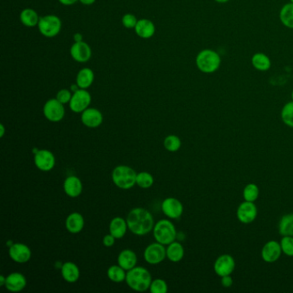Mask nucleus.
<instances>
[{
	"instance_id": "nucleus-17",
	"label": "nucleus",
	"mask_w": 293,
	"mask_h": 293,
	"mask_svg": "<svg viewBox=\"0 0 293 293\" xmlns=\"http://www.w3.org/2000/svg\"><path fill=\"white\" fill-rule=\"evenodd\" d=\"M81 114V121L87 128H97L103 123V114L97 108H88Z\"/></svg>"
},
{
	"instance_id": "nucleus-31",
	"label": "nucleus",
	"mask_w": 293,
	"mask_h": 293,
	"mask_svg": "<svg viewBox=\"0 0 293 293\" xmlns=\"http://www.w3.org/2000/svg\"><path fill=\"white\" fill-rule=\"evenodd\" d=\"M107 274H108V279L114 283H121L125 280V277H127L125 269L121 268L120 265L111 266L108 268Z\"/></svg>"
},
{
	"instance_id": "nucleus-2",
	"label": "nucleus",
	"mask_w": 293,
	"mask_h": 293,
	"mask_svg": "<svg viewBox=\"0 0 293 293\" xmlns=\"http://www.w3.org/2000/svg\"><path fill=\"white\" fill-rule=\"evenodd\" d=\"M221 56L214 49H203L195 58L197 68L205 74L216 72L221 66Z\"/></svg>"
},
{
	"instance_id": "nucleus-13",
	"label": "nucleus",
	"mask_w": 293,
	"mask_h": 293,
	"mask_svg": "<svg viewBox=\"0 0 293 293\" xmlns=\"http://www.w3.org/2000/svg\"><path fill=\"white\" fill-rule=\"evenodd\" d=\"M258 214L256 204L249 201L241 203L236 211V216L240 222L248 225L254 222Z\"/></svg>"
},
{
	"instance_id": "nucleus-36",
	"label": "nucleus",
	"mask_w": 293,
	"mask_h": 293,
	"mask_svg": "<svg viewBox=\"0 0 293 293\" xmlns=\"http://www.w3.org/2000/svg\"><path fill=\"white\" fill-rule=\"evenodd\" d=\"M150 290L152 293H166L168 291V285L163 279H154L151 282Z\"/></svg>"
},
{
	"instance_id": "nucleus-40",
	"label": "nucleus",
	"mask_w": 293,
	"mask_h": 293,
	"mask_svg": "<svg viewBox=\"0 0 293 293\" xmlns=\"http://www.w3.org/2000/svg\"><path fill=\"white\" fill-rule=\"evenodd\" d=\"M115 237H114L111 234H108V235H106L104 237H103V242L104 246L106 247H112L113 245L114 244L115 242Z\"/></svg>"
},
{
	"instance_id": "nucleus-25",
	"label": "nucleus",
	"mask_w": 293,
	"mask_h": 293,
	"mask_svg": "<svg viewBox=\"0 0 293 293\" xmlns=\"http://www.w3.org/2000/svg\"><path fill=\"white\" fill-rule=\"evenodd\" d=\"M128 229V226L127 220L120 218V217L114 218V219H112L110 225H109V232L116 239L122 238L123 236H125V233H127Z\"/></svg>"
},
{
	"instance_id": "nucleus-18",
	"label": "nucleus",
	"mask_w": 293,
	"mask_h": 293,
	"mask_svg": "<svg viewBox=\"0 0 293 293\" xmlns=\"http://www.w3.org/2000/svg\"><path fill=\"white\" fill-rule=\"evenodd\" d=\"M27 285V279L23 273L14 272L10 273L8 276L6 277V286L7 290L12 292H19L23 290Z\"/></svg>"
},
{
	"instance_id": "nucleus-28",
	"label": "nucleus",
	"mask_w": 293,
	"mask_h": 293,
	"mask_svg": "<svg viewBox=\"0 0 293 293\" xmlns=\"http://www.w3.org/2000/svg\"><path fill=\"white\" fill-rule=\"evenodd\" d=\"M184 248L180 242H173L168 245V248H166V255L171 262H179L184 257Z\"/></svg>"
},
{
	"instance_id": "nucleus-15",
	"label": "nucleus",
	"mask_w": 293,
	"mask_h": 293,
	"mask_svg": "<svg viewBox=\"0 0 293 293\" xmlns=\"http://www.w3.org/2000/svg\"><path fill=\"white\" fill-rule=\"evenodd\" d=\"M9 255L12 261L17 263H26L29 262L31 258V250L30 248L24 243H13L10 247Z\"/></svg>"
},
{
	"instance_id": "nucleus-38",
	"label": "nucleus",
	"mask_w": 293,
	"mask_h": 293,
	"mask_svg": "<svg viewBox=\"0 0 293 293\" xmlns=\"http://www.w3.org/2000/svg\"><path fill=\"white\" fill-rule=\"evenodd\" d=\"M139 19L137 18L136 16L132 13H127V14L123 16L121 18V23L122 25L125 27V29H134L137 23H138Z\"/></svg>"
},
{
	"instance_id": "nucleus-1",
	"label": "nucleus",
	"mask_w": 293,
	"mask_h": 293,
	"mask_svg": "<svg viewBox=\"0 0 293 293\" xmlns=\"http://www.w3.org/2000/svg\"><path fill=\"white\" fill-rule=\"evenodd\" d=\"M128 229L137 236H145L153 231L154 219L145 208L137 207L130 211L127 218Z\"/></svg>"
},
{
	"instance_id": "nucleus-48",
	"label": "nucleus",
	"mask_w": 293,
	"mask_h": 293,
	"mask_svg": "<svg viewBox=\"0 0 293 293\" xmlns=\"http://www.w3.org/2000/svg\"><path fill=\"white\" fill-rule=\"evenodd\" d=\"M215 2L219 4H226L230 1V0H214Z\"/></svg>"
},
{
	"instance_id": "nucleus-20",
	"label": "nucleus",
	"mask_w": 293,
	"mask_h": 293,
	"mask_svg": "<svg viewBox=\"0 0 293 293\" xmlns=\"http://www.w3.org/2000/svg\"><path fill=\"white\" fill-rule=\"evenodd\" d=\"M64 190L71 198L79 196L83 192V184L81 180L75 176H70L64 182Z\"/></svg>"
},
{
	"instance_id": "nucleus-12",
	"label": "nucleus",
	"mask_w": 293,
	"mask_h": 293,
	"mask_svg": "<svg viewBox=\"0 0 293 293\" xmlns=\"http://www.w3.org/2000/svg\"><path fill=\"white\" fill-rule=\"evenodd\" d=\"M34 164L41 171H50L55 166V157L49 150H37L34 153Z\"/></svg>"
},
{
	"instance_id": "nucleus-33",
	"label": "nucleus",
	"mask_w": 293,
	"mask_h": 293,
	"mask_svg": "<svg viewBox=\"0 0 293 293\" xmlns=\"http://www.w3.org/2000/svg\"><path fill=\"white\" fill-rule=\"evenodd\" d=\"M154 178L148 172H140L137 174L136 184L142 188H151L153 185Z\"/></svg>"
},
{
	"instance_id": "nucleus-7",
	"label": "nucleus",
	"mask_w": 293,
	"mask_h": 293,
	"mask_svg": "<svg viewBox=\"0 0 293 293\" xmlns=\"http://www.w3.org/2000/svg\"><path fill=\"white\" fill-rule=\"evenodd\" d=\"M43 114L47 120L51 122H60L66 114L64 104L59 102L56 98H52L46 102L43 107Z\"/></svg>"
},
{
	"instance_id": "nucleus-8",
	"label": "nucleus",
	"mask_w": 293,
	"mask_h": 293,
	"mask_svg": "<svg viewBox=\"0 0 293 293\" xmlns=\"http://www.w3.org/2000/svg\"><path fill=\"white\" fill-rule=\"evenodd\" d=\"M91 95L86 89H79L72 94L69 106L72 112L79 114L90 108L91 103Z\"/></svg>"
},
{
	"instance_id": "nucleus-44",
	"label": "nucleus",
	"mask_w": 293,
	"mask_h": 293,
	"mask_svg": "<svg viewBox=\"0 0 293 293\" xmlns=\"http://www.w3.org/2000/svg\"><path fill=\"white\" fill-rule=\"evenodd\" d=\"M97 0H79L80 3L85 6H91L93 4L96 3Z\"/></svg>"
},
{
	"instance_id": "nucleus-26",
	"label": "nucleus",
	"mask_w": 293,
	"mask_h": 293,
	"mask_svg": "<svg viewBox=\"0 0 293 293\" xmlns=\"http://www.w3.org/2000/svg\"><path fill=\"white\" fill-rule=\"evenodd\" d=\"M19 18L21 23L23 26H25L27 28H34L38 25L40 17L34 9L25 8L21 12Z\"/></svg>"
},
{
	"instance_id": "nucleus-21",
	"label": "nucleus",
	"mask_w": 293,
	"mask_h": 293,
	"mask_svg": "<svg viewBox=\"0 0 293 293\" xmlns=\"http://www.w3.org/2000/svg\"><path fill=\"white\" fill-rule=\"evenodd\" d=\"M83 227H85V219L82 214L72 213L66 218V228L70 233H79L83 231Z\"/></svg>"
},
{
	"instance_id": "nucleus-23",
	"label": "nucleus",
	"mask_w": 293,
	"mask_h": 293,
	"mask_svg": "<svg viewBox=\"0 0 293 293\" xmlns=\"http://www.w3.org/2000/svg\"><path fill=\"white\" fill-rule=\"evenodd\" d=\"M138 262L136 254L131 249H124L119 254L118 256V265L125 271L131 270L132 268H135Z\"/></svg>"
},
{
	"instance_id": "nucleus-43",
	"label": "nucleus",
	"mask_w": 293,
	"mask_h": 293,
	"mask_svg": "<svg viewBox=\"0 0 293 293\" xmlns=\"http://www.w3.org/2000/svg\"><path fill=\"white\" fill-rule=\"evenodd\" d=\"M73 40H74V43L82 41V40H83V34H80V33H76V34H73Z\"/></svg>"
},
{
	"instance_id": "nucleus-39",
	"label": "nucleus",
	"mask_w": 293,
	"mask_h": 293,
	"mask_svg": "<svg viewBox=\"0 0 293 293\" xmlns=\"http://www.w3.org/2000/svg\"><path fill=\"white\" fill-rule=\"evenodd\" d=\"M72 94L73 93L70 91V89H62V90L58 91L56 99L65 105V104L70 103Z\"/></svg>"
},
{
	"instance_id": "nucleus-42",
	"label": "nucleus",
	"mask_w": 293,
	"mask_h": 293,
	"mask_svg": "<svg viewBox=\"0 0 293 293\" xmlns=\"http://www.w3.org/2000/svg\"><path fill=\"white\" fill-rule=\"evenodd\" d=\"M63 6H70L74 5L77 2H79V0H58Z\"/></svg>"
},
{
	"instance_id": "nucleus-32",
	"label": "nucleus",
	"mask_w": 293,
	"mask_h": 293,
	"mask_svg": "<svg viewBox=\"0 0 293 293\" xmlns=\"http://www.w3.org/2000/svg\"><path fill=\"white\" fill-rule=\"evenodd\" d=\"M260 190L258 186L255 183H249L243 189V198L245 201L255 202L259 197Z\"/></svg>"
},
{
	"instance_id": "nucleus-16",
	"label": "nucleus",
	"mask_w": 293,
	"mask_h": 293,
	"mask_svg": "<svg viewBox=\"0 0 293 293\" xmlns=\"http://www.w3.org/2000/svg\"><path fill=\"white\" fill-rule=\"evenodd\" d=\"M282 252L280 242L269 241L263 246L262 249V258L264 262L273 263L279 259Z\"/></svg>"
},
{
	"instance_id": "nucleus-11",
	"label": "nucleus",
	"mask_w": 293,
	"mask_h": 293,
	"mask_svg": "<svg viewBox=\"0 0 293 293\" xmlns=\"http://www.w3.org/2000/svg\"><path fill=\"white\" fill-rule=\"evenodd\" d=\"M70 54L76 62L86 63L91 59L92 50L88 43L82 40L79 43H74L71 45Z\"/></svg>"
},
{
	"instance_id": "nucleus-4",
	"label": "nucleus",
	"mask_w": 293,
	"mask_h": 293,
	"mask_svg": "<svg viewBox=\"0 0 293 293\" xmlns=\"http://www.w3.org/2000/svg\"><path fill=\"white\" fill-rule=\"evenodd\" d=\"M136 172L129 166H117L112 172V180L114 185L125 190L130 189L136 184Z\"/></svg>"
},
{
	"instance_id": "nucleus-35",
	"label": "nucleus",
	"mask_w": 293,
	"mask_h": 293,
	"mask_svg": "<svg viewBox=\"0 0 293 293\" xmlns=\"http://www.w3.org/2000/svg\"><path fill=\"white\" fill-rule=\"evenodd\" d=\"M281 119L285 125L293 128V101L286 103L282 108Z\"/></svg>"
},
{
	"instance_id": "nucleus-24",
	"label": "nucleus",
	"mask_w": 293,
	"mask_h": 293,
	"mask_svg": "<svg viewBox=\"0 0 293 293\" xmlns=\"http://www.w3.org/2000/svg\"><path fill=\"white\" fill-rule=\"evenodd\" d=\"M61 275L66 282L75 283L79 279V268L73 262H66L61 267Z\"/></svg>"
},
{
	"instance_id": "nucleus-10",
	"label": "nucleus",
	"mask_w": 293,
	"mask_h": 293,
	"mask_svg": "<svg viewBox=\"0 0 293 293\" xmlns=\"http://www.w3.org/2000/svg\"><path fill=\"white\" fill-rule=\"evenodd\" d=\"M214 271L219 277L231 275L236 268V262L230 255H222L219 256L214 263Z\"/></svg>"
},
{
	"instance_id": "nucleus-37",
	"label": "nucleus",
	"mask_w": 293,
	"mask_h": 293,
	"mask_svg": "<svg viewBox=\"0 0 293 293\" xmlns=\"http://www.w3.org/2000/svg\"><path fill=\"white\" fill-rule=\"evenodd\" d=\"M282 252L290 257H293V236H283L280 241Z\"/></svg>"
},
{
	"instance_id": "nucleus-27",
	"label": "nucleus",
	"mask_w": 293,
	"mask_h": 293,
	"mask_svg": "<svg viewBox=\"0 0 293 293\" xmlns=\"http://www.w3.org/2000/svg\"><path fill=\"white\" fill-rule=\"evenodd\" d=\"M251 64L254 68L259 71H267L272 66L270 58L264 53H256L251 58Z\"/></svg>"
},
{
	"instance_id": "nucleus-29",
	"label": "nucleus",
	"mask_w": 293,
	"mask_h": 293,
	"mask_svg": "<svg viewBox=\"0 0 293 293\" xmlns=\"http://www.w3.org/2000/svg\"><path fill=\"white\" fill-rule=\"evenodd\" d=\"M279 19L282 24L288 28L293 29V4H285L279 12Z\"/></svg>"
},
{
	"instance_id": "nucleus-5",
	"label": "nucleus",
	"mask_w": 293,
	"mask_h": 293,
	"mask_svg": "<svg viewBox=\"0 0 293 293\" xmlns=\"http://www.w3.org/2000/svg\"><path fill=\"white\" fill-rule=\"evenodd\" d=\"M153 236L157 242L163 245L171 244L177 238V230L171 221L162 219L154 225Z\"/></svg>"
},
{
	"instance_id": "nucleus-30",
	"label": "nucleus",
	"mask_w": 293,
	"mask_h": 293,
	"mask_svg": "<svg viewBox=\"0 0 293 293\" xmlns=\"http://www.w3.org/2000/svg\"><path fill=\"white\" fill-rule=\"evenodd\" d=\"M279 232L282 236H293V214L282 217L279 224Z\"/></svg>"
},
{
	"instance_id": "nucleus-45",
	"label": "nucleus",
	"mask_w": 293,
	"mask_h": 293,
	"mask_svg": "<svg viewBox=\"0 0 293 293\" xmlns=\"http://www.w3.org/2000/svg\"><path fill=\"white\" fill-rule=\"evenodd\" d=\"M79 89V86H77V83H72V85L70 86V91H71L72 93H74L76 91H78Z\"/></svg>"
},
{
	"instance_id": "nucleus-3",
	"label": "nucleus",
	"mask_w": 293,
	"mask_h": 293,
	"mask_svg": "<svg viewBox=\"0 0 293 293\" xmlns=\"http://www.w3.org/2000/svg\"><path fill=\"white\" fill-rule=\"evenodd\" d=\"M125 282L128 286L136 291H145L150 289L152 277L150 272L143 267H135L128 271Z\"/></svg>"
},
{
	"instance_id": "nucleus-6",
	"label": "nucleus",
	"mask_w": 293,
	"mask_h": 293,
	"mask_svg": "<svg viewBox=\"0 0 293 293\" xmlns=\"http://www.w3.org/2000/svg\"><path fill=\"white\" fill-rule=\"evenodd\" d=\"M38 30L46 38H54L60 34L62 29V21L56 15H45L40 17Z\"/></svg>"
},
{
	"instance_id": "nucleus-47",
	"label": "nucleus",
	"mask_w": 293,
	"mask_h": 293,
	"mask_svg": "<svg viewBox=\"0 0 293 293\" xmlns=\"http://www.w3.org/2000/svg\"><path fill=\"white\" fill-rule=\"evenodd\" d=\"M0 130H1V134H0V137L3 138L5 136V133H6V128H5V125L3 124L0 125Z\"/></svg>"
},
{
	"instance_id": "nucleus-41",
	"label": "nucleus",
	"mask_w": 293,
	"mask_h": 293,
	"mask_svg": "<svg viewBox=\"0 0 293 293\" xmlns=\"http://www.w3.org/2000/svg\"><path fill=\"white\" fill-rule=\"evenodd\" d=\"M221 285L225 288H230L233 285V279L231 275L221 277Z\"/></svg>"
},
{
	"instance_id": "nucleus-9",
	"label": "nucleus",
	"mask_w": 293,
	"mask_h": 293,
	"mask_svg": "<svg viewBox=\"0 0 293 293\" xmlns=\"http://www.w3.org/2000/svg\"><path fill=\"white\" fill-rule=\"evenodd\" d=\"M144 257L149 264H159L167 257L164 245L157 242L148 245L144 252Z\"/></svg>"
},
{
	"instance_id": "nucleus-22",
	"label": "nucleus",
	"mask_w": 293,
	"mask_h": 293,
	"mask_svg": "<svg viewBox=\"0 0 293 293\" xmlns=\"http://www.w3.org/2000/svg\"><path fill=\"white\" fill-rule=\"evenodd\" d=\"M95 80V73L93 70L89 67H83L80 69L76 77V83L79 86L80 89L90 88Z\"/></svg>"
},
{
	"instance_id": "nucleus-49",
	"label": "nucleus",
	"mask_w": 293,
	"mask_h": 293,
	"mask_svg": "<svg viewBox=\"0 0 293 293\" xmlns=\"http://www.w3.org/2000/svg\"><path fill=\"white\" fill-rule=\"evenodd\" d=\"M291 99H292L293 101V91L292 92H291Z\"/></svg>"
},
{
	"instance_id": "nucleus-50",
	"label": "nucleus",
	"mask_w": 293,
	"mask_h": 293,
	"mask_svg": "<svg viewBox=\"0 0 293 293\" xmlns=\"http://www.w3.org/2000/svg\"><path fill=\"white\" fill-rule=\"evenodd\" d=\"M290 3H292V4H293V0H290Z\"/></svg>"
},
{
	"instance_id": "nucleus-46",
	"label": "nucleus",
	"mask_w": 293,
	"mask_h": 293,
	"mask_svg": "<svg viewBox=\"0 0 293 293\" xmlns=\"http://www.w3.org/2000/svg\"><path fill=\"white\" fill-rule=\"evenodd\" d=\"M6 282V277L4 276V275H1L0 276V285L1 286H5Z\"/></svg>"
},
{
	"instance_id": "nucleus-34",
	"label": "nucleus",
	"mask_w": 293,
	"mask_h": 293,
	"mask_svg": "<svg viewBox=\"0 0 293 293\" xmlns=\"http://www.w3.org/2000/svg\"><path fill=\"white\" fill-rule=\"evenodd\" d=\"M163 145L166 150L171 152H176L179 151V149L182 146V141L180 140L179 137L176 135H169L166 137L165 140L163 141Z\"/></svg>"
},
{
	"instance_id": "nucleus-19",
	"label": "nucleus",
	"mask_w": 293,
	"mask_h": 293,
	"mask_svg": "<svg viewBox=\"0 0 293 293\" xmlns=\"http://www.w3.org/2000/svg\"><path fill=\"white\" fill-rule=\"evenodd\" d=\"M134 31L139 37L147 40L153 37L154 34L156 33V26L150 19L141 18L138 21L134 28Z\"/></svg>"
},
{
	"instance_id": "nucleus-14",
	"label": "nucleus",
	"mask_w": 293,
	"mask_h": 293,
	"mask_svg": "<svg viewBox=\"0 0 293 293\" xmlns=\"http://www.w3.org/2000/svg\"><path fill=\"white\" fill-rule=\"evenodd\" d=\"M162 211L165 216L170 219H177L181 218L183 214V205L179 199L169 197L162 203Z\"/></svg>"
}]
</instances>
